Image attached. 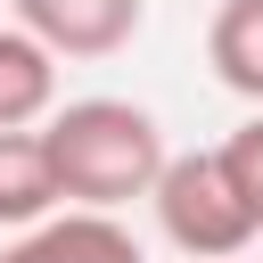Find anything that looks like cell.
Wrapping results in <instances>:
<instances>
[{
    "mask_svg": "<svg viewBox=\"0 0 263 263\" xmlns=\"http://www.w3.org/2000/svg\"><path fill=\"white\" fill-rule=\"evenodd\" d=\"M41 140H49L66 205H107V214L132 205V197H148L156 173H164V156H173L164 132H156V115L132 107V99H66V107L41 115Z\"/></svg>",
    "mask_w": 263,
    "mask_h": 263,
    "instance_id": "6da1fadb",
    "label": "cell"
},
{
    "mask_svg": "<svg viewBox=\"0 0 263 263\" xmlns=\"http://www.w3.org/2000/svg\"><path fill=\"white\" fill-rule=\"evenodd\" d=\"M148 205H156V230H164L189 263H222V255H247V247L263 238V222H255V205L238 197V181H230L222 148L164 156V173H156Z\"/></svg>",
    "mask_w": 263,
    "mask_h": 263,
    "instance_id": "7a4b0ae2",
    "label": "cell"
},
{
    "mask_svg": "<svg viewBox=\"0 0 263 263\" xmlns=\"http://www.w3.org/2000/svg\"><path fill=\"white\" fill-rule=\"evenodd\" d=\"M0 263H148V255H140V238H132L107 205H66V214L25 222V230L0 247Z\"/></svg>",
    "mask_w": 263,
    "mask_h": 263,
    "instance_id": "3957f363",
    "label": "cell"
},
{
    "mask_svg": "<svg viewBox=\"0 0 263 263\" xmlns=\"http://www.w3.org/2000/svg\"><path fill=\"white\" fill-rule=\"evenodd\" d=\"M148 0H16V25L41 33L58 58H115L132 49Z\"/></svg>",
    "mask_w": 263,
    "mask_h": 263,
    "instance_id": "277c9868",
    "label": "cell"
},
{
    "mask_svg": "<svg viewBox=\"0 0 263 263\" xmlns=\"http://www.w3.org/2000/svg\"><path fill=\"white\" fill-rule=\"evenodd\" d=\"M58 205H66V189H58L41 123H8L0 132V230H25L41 214H58Z\"/></svg>",
    "mask_w": 263,
    "mask_h": 263,
    "instance_id": "5b68a950",
    "label": "cell"
},
{
    "mask_svg": "<svg viewBox=\"0 0 263 263\" xmlns=\"http://www.w3.org/2000/svg\"><path fill=\"white\" fill-rule=\"evenodd\" d=\"M49 107H58V49L25 25H0V132L41 123Z\"/></svg>",
    "mask_w": 263,
    "mask_h": 263,
    "instance_id": "8992f818",
    "label": "cell"
},
{
    "mask_svg": "<svg viewBox=\"0 0 263 263\" xmlns=\"http://www.w3.org/2000/svg\"><path fill=\"white\" fill-rule=\"evenodd\" d=\"M205 66L222 90H238L247 107H263V0H222L205 25Z\"/></svg>",
    "mask_w": 263,
    "mask_h": 263,
    "instance_id": "52a82bcc",
    "label": "cell"
},
{
    "mask_svg": "<svg viewBox=\"0 0 263 263\" xmlns=\"http://www.w3.org/2000/svg\"><path fill=\"white\" fill-rule=\"evenodd\" d=\"M222 164H230V181H238V197L255 205V222H263V107L222 140Z\"/></svg>",
    "mask_w": 263,
    "mask_h": 263,
    "instance_id": "ba28073f",
    "label": "cell"
},
{
    "mask_svg": "<svg viewBox=\"0 0 263 263\" xmlns=\"http://www.w3.org/2000/svg\"><path fill=\"white\" fill-rule=\"evenodd\" d=\"M222 263H238V255H222Z\"/></svg>",
    "mask_w": 263,
    "mask_h": 263,
    "instance_id": "9c48e42d",
    "label": "cell"
}]
</instances>
